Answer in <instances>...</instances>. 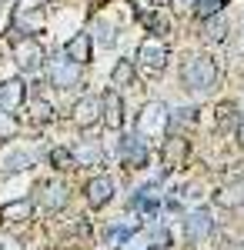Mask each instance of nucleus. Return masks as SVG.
<instances>
[{
    "label": "nucleus",
    "instance_id": "nucleus-18",
    "mask_svg": "<svg viewBox=\"0 0 244 250\" xmlns=\"http://www.w3.org/2000/svg\"><path fill=\"white\" fill-rule=\"evenodd\" d=\"M131 80H134V63L131 60H121V63L114 67V74H111V83L114 87H127Z\"/></svg>",
    "mask_w": 244,
    "mask_h": 250
},
{
    "label": "nucleus",
    "instance_id": "nucleus-19",
    "mask_svg": "<svg viewBox=\"0 0 244 250\" xmlns=\"http://www.w3.org/2000/svg\"><path fill=\"white\" fill-rule=\"evenodd\" d=\"M224 10V0H197L194 3V14L204 20V17H214V14H221Z\"/></svg>",
    "mask_w": 244,
    "mask_h": 250
},
{
    "label": "nucleus",
    "instance_id": "nucleus-27",
    "mask_svg": "<svg viewBox=\"0 0 244 250\" xmlns=\"http://www.w3.org/2000/svg\"><path fill=\"white\" fill-rule=\"evenodd\" d=\"M181 3H184V7H191V3H197V0H181Z\"/></svg>",
    "mask_w": 244,
    "mask_h": 250
},
{
    "label": "nucleus",
    "instance_id": "nucleus-6",
    "mask_svg": "<svg viewBox=\"0 0 244 250\" xmlns=\"http://www.w3.org/2000/svg\"><path fill=\"white\" fill-rule=\"evenodd\" d=\"M37 204L47 207V210H60L67 204V187L60 180H44V184H37Z\"/></svg>",
    "mask_w": 244,
    "mask_h": 250
},
{
    "label": "nucleus",
    "instance_id": "nucleus-15",
    "mask_svg": "<svg viewBox=\"0 0 244 250\" xmlns=\"http://www.w3.org/2000/svg\"><path fill=\"white\" fill-rule=\"evenodd\" d=\"M211 230H214V220H211V213H207V210L191 213V220H188V237L201 240V237H207Z\"/></svg>",
    "mask_w": 244,
    "mask_h": 250
},
{
    "label": "nucleus",
    "instance_id": "nucleus-4",
    "mask_svg": "<svg viewBox=\"0 0 244 250\" xmlns=\"http://www.w3.org/2000/svg\"><path fill=\"white\" fill-rule=\"evenodd\" d=\"M137 60H141L147 70H164V63H168V43H164L161 37L141 40V47H137Z\"/></svg>",
    "mask_w": 244,
    "mask_h": 250
},
{
    "label": "nucleus",
    "instance_id": "nucleus-7",
    "mask_svg": "<svg viewBox=\"0 0 244 250\" xmlns=\"http://www.w3.org/2000/svg\"><path fill=\"white\" fill-rule=\"evenodd\" d=\"M84 193H87V204L97 210V207H104V204L114 197V180L104 177V173H100V177H91L87 187H84Z\"/></svg>",
    "mask_w": 244,
    "mask_h": 250
},
{
    "label": "nucleus",
    "instance_id": "nucleus-20",
    "mask_svg": "<svg viewBox=\"0 0 244 250\" xmlns=\"http://www.w3.org/2000/svg\"><path fill=\"white\" fill-rule=\"evenodd\" d=\"M77 160H84V164H97V160H100V150H97L94 140H91V144H80V147L74 150V164Z\"/></svg>",
    "mask_w": 244,
    "mask_h": 250
},
{
    "label": "nucleus",
    "instance_id": "nucleus-17",
    "mask_svg": "<svg viewBox=\"0 0 244 250\" xmlns=\"http://www.w3.org/2000/svg\"><path fill=\"white\" fill-rule=\"evenodd\" d=\"M204 37L211 43H221L227 37V20L224 14H214V17H204Z\"/></svg>",
    "mask_w": 244,
    "mask_h": 250
},
{
    "label": "nucleus",
    "instance_id": "nucleus-2",
    "mask_svg": "<svg viewBox=\"0 0 244 250\" xmlns=\"http://www.w3.org/2000/svg\"><path fill=\"white\" fill-rule=\"evenodd\" d=\"M191 157V140L184 134H171L161 147V160H164V170H181L184 160Z\"/></svg>",
    "mask_w": 244,
    "mask_h": 250
},
{
    "label": "nucleus",
    "instance_id": "nucleus-26",
    "mask_svg": "<svg viewBox=\"0 0 244 250\" xmlns=\"http://www.w3.org/2000/svg\"><path fill=\"white\" fill-rule=\"evenodd\" d=\"M238 144H241V147H244V120H241V124H238Z\"/></svg>",
    "mask_w": 244,
    "mask_h": 250
},
{
    "label": "nucleus",
    "instance_id": "nucleus-12",
    "mask_svg": "<svg viewBox=\"0 0 244 250\" xmlns=\"http://www.w3.org/2000/svg\"><path fill=\"white\" fill-rule=\"evenodd\" d=\"M77 77H80V63H74V60L54 63V70H50V80H54L57 87H74Z\"/></svg>",
    "mask_w": 244,
    "mask_h": 250
},
{
    "label": "nucleus",
    "instance_id": "nucleus-22",
    "mask_svg": "<svg viewBox=\"0 0 244 250\" xmlns=\"http://www.w3.org/2000/svg\"><path fill=\"white\" fill-rule=\"evenodd\" d=\"M194 114H197V110H174V117L168 120V127H171V130H181V127H188V124L197 120Z\"/></svg>",
    "mask_w": 244,
    "mask_h": 250
},
{
    "label": "nucleus",
    "instance_id": "nucleus-23",
    "mask_svg": "<svg viewBox=\"0 0 244 250\" xmlns=\"http://www.w3.org/2000/svg\"><path fill=\"white\" fill-rule=\"evenodd\" d=\"M17 134V120L10 117V110H0V140H10Z\"/></svg>",
    "mask_w": 244,
    "mask_h": 250
},
{
    "label": "nucleus",
    "instance_id": "nucleus-8",
    "mask_svg": "<svg viewBox=\"0 0 244 250\" xmlns=\"http://www.w3.org/2000/svg\"><path fill=\"white\" fill-rule=\"evenodd\" d=\"M24 100H27V87H24L20 77L0 83V110H17Z\"/></svg>",
    "mask_w": 244,
    "mask_h": 250
},
{
    "label": "nucleus",
    "instance_id": "nucleus-14",
    "mask_svg": "<svg viewBox=\"0 0 244 250\" xmlns=\"http://www.w3.org/2000/svg\"><path fill=\"white\" fill-rule=\"evenodd\" d=\"M124 160H127L131 167H144V164H147V147H144L141 137H127V140H124Z\"/></svg>",
    "mask_w": 244,
    "mask_h": 250
},
{
    "label": "nucleus",
    "instance_id": "nucleus-9",
    "mask_svg": "<svg viewBox=\"0 0 244 250\" xmlns=\"http://www.w3.org/2000/svg\"><path fill=\"white\" fill-rule=\"evenodd\" d=\"M91 50H94V40H91V34H74V37L67 40V47H64L67 60H74V63H80V67L91 60Z\"/></svg>",
    "mask_w": 244,
    "mask_h": 250
},
{
    "label": "nucleus",
    "instance_id": "nucleus-1",
    "mask_svg": "<svg viewBox=\"0 0 244 250\" xmlns=\"http://www.w3.org/2000/svg\"><path fill=\"white\" fill-rule=\"evenodd\" d=\"M214 80H218V63L211 57H188V63L181 67V83H184V90L188 94H204L214 87Z\"/></svg>",
    "mask_w": 244,
    "mask_h": 250
},
{
    "label": "nucleus",
    "instance_id": "nucleus-21",
    "mask_svg": "<svg viewBox=\"0 0 244 250\" xmlns=\"http://www.w3.org/2000/svg\"><path fill=\"white\" fill-rule=\"evenodd\" d=\"M47 160L54 164L57 170H67V167H74V154H71V150H64V147H54Z\"/></svg>",
    "mask_w": 244,
    "mask_h": 250
},
{
    "label": "nucleus",
    "instance_id": "nucleus-11",
    "mask_svg": "<svg viewBox=\"0 0 244 250\" xmlns=\"http://www.w3.org/2000/svg\"><path fill=\"white\" fill-rule=\"evenodd\" d=\"M214 204L224 207V210H238V207H244V180L231 184V187H224V190H218L214 193Z\"/></svg>",
    "mask_w": 244,
    "mask_h": 250
},
{
    "label": "nucleus",
    "instance_id": "nucleus-16",
    "mask_svg": "<svg viewBox=\"0 0 244 250\" xmlns=\"http://www.w3.org/2000/svg\"><path fill=\"white\" fill-rule=\"evenodd\" d=\"M27 120H30V124H50V120H54V107H50L47 100L34 97V100L27 104Z\"/></svg>",
    "mask_w": 244,
    "mask_h": 250
},
{
    "label": "nucleus",
    "instance_id": "nucleus-3",
    "mask_svg": "<svg viewBox=\"0 0 244 250\" xmlns=\"http://www.w3.org/2000/svg\"><path fill=\"white\" fill-rule=\"evenodd\" d=\"M14 60L20 63V70H30L34 74V70L44 67V47L30 37H20V40H14Z\"/></svg>",
    "mask_w": 244,
    "mask_h": 250
},
{
    "label": "nucleus",
    "instance_id": "nucleus-5",
    "mask_svg": "<svg viewBox=\"0 0 244 250\" xmlns=\"http://www.w3.org/2000/svg\"><path fill=\"white\" fill-rule=\"evenodd\" d=\"M104 117V97H84V100H77L74 104V120L77 127H94L97 120Z\"/></svg>",
    "mask_w": 244,
    "mask_h": 250
},
{
    "label": "nucleus",
    "instance_id": "nucleus-10",
    "mask_svg": "<svg viewBox=\"0 0 244 250\" xmlns=\"http://www.w3.org/2000/svg\"><path fill=\"white\" fill-rule=\"evenodd\" d=\"M104 120L111 124V130L124 127V104H121V94H114V90L104 94Z\"/></svg>",
    "mask_w": 244,
    "mask_h": 250
},
{
    "label": "nucleus",
    "instance_id": "nucleus-13",
    "mask_svg": "<svg viewBox=\"0 0 244 250\" xmlns=\"http://www.w3.org/2000/svg\"><path fill=\"white\" fill-rule=\"evenodd\" d=\"M0 217H3V220H10V224H24V220H30V217H34V204H30V200H14V204H3Z\"/></svg>",
    "mask_w": 244,
    "mask_h": 250
},
{
    "label": "nucleus",
    "instance_id": "nucleus-25",
    "mask_svg": "<svg viewBox=\"0 0 244 250\" xmlns=\"http://www.w3.org/2000/svg\"><path fill=\"white\" fill-rule=\"evenodd\" d=\"M0 250H17V237H10V233H0Z\"/></svg>",
    "mask_w": 244,
    "mask_h": 250
},
{
    "label": "nucleus",
    "instance_id": "nucleus-28",
    "mask_svg": "<svg viewBox=\"0 0 244 250\" xmlns=\"http://www.w3.org/2000/svg\"><path fill=\"white\" fill-rule=\"evenodd\" d=\"M241 50H244V40H241Z\"/></svg>",
    "mask_w": 244,
    "mask_h": 250
},
{
    "label": "nucleus",
    "instance_id": "nucleus-24",
    "mask_svg": "<svg viewBox=\"0 0 244 250\" xmlns=\"http://www.w3.org/2000/svg\"><path fill=\"white\" fill-rule=\"evenodd\" d=\"M97 30H100V40H104V43H114V27H107V23L100 20V23H97Z\"/></svg>",
    "mask_w": 244,
    "mask_h": 250
}]
</instances>
